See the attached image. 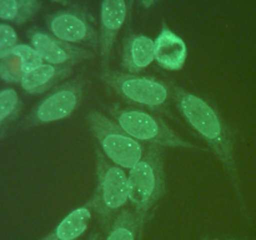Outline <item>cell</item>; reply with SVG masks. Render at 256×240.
<instances>
[{
  "mask_svg": "<svg viewBox=\"0 0 256 240\" xmlns=\"http://www.w3.org/2000/svg\"><path fill=\"white\" fill-rule=\"evenodd\" d=\"M172 100L188 125L204 140L219 159L238 198L242 202V188L235 158L234 136L219 112L202 98L174 85Z\"/></svg>",
  "mask_w": 256,
  "mask_h": 240,
  "instance_id": "obj_1",
  "label": "cell"
},
{
  "mask_svg": "<svg viewBox=\"0 0 256 240\" xmlns=\"http://www.w3.org/2000/svg\"><path fill=\"white\" fill-rule=\"evenodd\" d=\"M128 180L129 202L136 214L140 226L144 229L166 192L162 148L156 145L145 148L142 159L129 170Z\"/></svg>",
  "mask_w": 256,
  "mask_h": 240,
  "instance_id": "obj_2",
  "label": "cell"
},
{
  "mask_svg": "<svg viewBox=\"0 0 256 240\" xmlns=\"http://www.w3.org/2000/svg\"><path fill=\"white\" fill-rule=\"evenodd\" d=\"M96 188L86 202L98 215L102 229L109 232L118 212L129 202V180L122 168L110 162L96 148Z\"/></svg>",
  "mask_w": 256,
  "mask_h": 240,
  "instance_id": "obj_3",
  "label": "cell"
},
{
  "mask_svg": "<svg viewBox=\"0 0 256 240\" xmlns=\"http://www.w3.org/2000/svg\"><path fill=\"white\" fill-rule=\"evenodd\" d=\"M109 112L115 122L139 142H146L160 148L204 150L202 146L185 140L176 134L164 120L149 112L112 105L109 108Z\"/></svg>",
  "mask_w": 256,
  "mask_h": 240,
  "instance_id": "obj_4",
  "label": "cell"
},
{
  "mask_svg": "<svg viewBox=\"0 0 256 240\" xmlns=\"http://www.w3.org/2000/svg\"><path fill=\"white\" fill-rule=\"evenodd\" d=\"M90 132L105 156L124 170H130L144 155L142 142L130 136L115 120L98 110L86 115Z\"/></svg>",
  "mask_w": 256,
  "mask_h": 240,
  "instance_id": "obj_5",
  "label": "cell"
},
{
  "mask_svg": "<svg viewBox=\"0 0 256 240\" xmlns=\"http://www.w3.org/2000/svg\"><path fill=\"white\" fill-rule=\"evenodd\" d=\"M100 79L124 100L154 112H162L172 98L169 85L152 76L106 70L102 72Z\"/></svg>",
  "mask_w": 256,
  "mask_h": 240,
  "instance_id": "obj_6",
  "label": "cell"
},
{
  "mask_svg": "<svg viewBox=\"0 0 256 240\" xmlns=\"http://www.w3.org/2000/svg\"><path fill=\"white\" fill-rule=\"evenodd\" d=\"M85 80L84 75H79L49 92L32 110V124H50L69 118L82 102Z\"/></svg>",
  "mask_w": 256,
  "mask_h": 240,
  "instance_id": "obj_7",
  "label": "cell"
},
{
  "mask_svg": "<svg viewBox=\"0 0 256 240\" xmlns=\"http://www.w3.org/2000/svg\"><path fill=\"white\" fill-rule=\"evenodd\" d=\"M50 34L69 44H85L99 49V34L86 14L80 10H62L48 18Z\"/></svg>",
  "mask_w": 256,
  "mask_h": 240,
  "instance_id": "obj_8",
  "label": "cell"
},
{
  "mask_svg": "<svg viewBox=\"0 0 256 240\" xmlns=\"http://www.w3.org/2000/svg\"><path fill=\"white\" fill-rule=\"evenodd\" d=\"M30 44L36 49L42 62L58 66H72L95 58V54L90 50L62 42L42 30L30 32Z\"/></svg>",
  "mask_w": 256,
  "mask_h": 240,
  "instance_id": "obj_9",
  "label": "cell"
},
{
  "mask_svg": "<svg viewBox=\"0 0 256 240\" xmlns=\"http://www.w3.org/2000/svg\"><path fill=\"white\" fill-rule=\"evenodd\" d=\"M126 0H102L100 5L99 52L102 70H109L110 56L120 29L126 19Z\"/></svg>",
  "mask_w": 256,
  "mask_h": 240,
  "instance_id": "obj_10",
  "label": "cell"
},
{
  "mask_svg": "<svg viewBox=\"0 0 256 240\" xmlns=\"http://www.w3.org/2000/svg\"><path fill=\"white\" fill-rule=\"evenodd\" d=\"M155 62L162 69L179 72L188 59V46L182 36L164 26L154 39Z\"/></svg>",
  "mask_w": 256,
  "mask_h": 240,
  "instance_id": "obj_11",
  "label": "cell"
},
{
  "mask_svg": "<svg viewBox=\"0 0 256 240\" xmlns=\"http://www.w3.org/2000/svg\"><path fill=\"white\" fill-rule=\"evenodd\" d=\"M155 62L154 39L146 35H130L122 45V66L130 74H139Z\"/></svg>",
  "mask_w": 256,
  "mask_h": 240,
  "instance_id": "obj_12",
  "label": "cell"
},
{
  "mask_svg": "<svg viewBox=\"0 0 256 240\" xmlns=\"http://www.w3.org/2000/svg\"><path fill=\"white\" fill-rule=\"evenodd\" d=\"M72 72V66H58L44 62L36 69L25 72L20 85L29 94H42L69 78Z\"/></svg>",
  "mask_w": 256,
  "mask_h": 240,
  "instance_id": "obj_13",
  "label": "cell"
},
{
  "mask_svg": "<svg viewBox=\"0 0 256 240\" xmlns=\"http://www.w3.org/2000/svg\"><path fill=\"white\" fill-rule=\"evenodd\" d=\"M92 212H94L88 204L76 208L69 212L52 232L40 240H76L86 232Z\"/></svg>",
  "mask_w": 256,
  "mask_h": 240,
  "instance_id": "obj_14",
  "label": "cell"
},
{
  "mask_svg": "<svg viewBox=\"0 0 256 240\" xmlns=\"http://www.w3.org/2000/svg\"><path fill=\"white\" fill-rule=\"evenodd\" d=\"M142 232L144 229L140 226L134 210L122 208L110 225L105 240H142Z\"/></svg>",
  "mask_w": 256,
  "mask_h": 240,
  "instance_id": "obj_15",
  "label": "cell"
},
{
  "mask_svg": "<svg viewBox=\"0 0 256 240\" xmlns=\"http://www.w3.org/2000/svg\"><path fill=\"white\" fill-rule=\"evenodd\" d=\"M12 55L19 60V64L22 66V70L24 74L25 72H32V70L36 69L38 66L44 64L40 54L32 44H22V42H19L14 48Z\"/></svg>",
  "mask_w": 256,
  "mask_h": 240,
  "instance_id": "obj_16",
  "label": "cell"
},
{
  "mask_svg": "<svg viewBox=\"0 0 256 240\" xmlns=\"http://www.w3.org/2000/svg\"><path fill=\"white\" fill-rule=\"evenodd\" d=\"M20 99L16 90L5 88L0 90V125L12 119L19 110Z\"/></svg>",
  "mask_w": 256,
  "mask_h": 240,
  "instance_id": "obj_17",
  "label": "cell"
},
{
  "mask_svg": "<svg viewBox=\"0 0 256 240\" xmlns=\"http://www.w3.org/2000/svg\"><path fill=\"white\" fill-rule=\"evenodd\" d=\"M18 32L8 22H0V60L10 56L14 48L19 44Z\"/></svg>",
  "mask_w": 256,
  "mask_h": 240,
  "instance_id": "obj_18",
  "label": "cell"
},
{
  "mask_svg": "<svg viewBox=\"0 0 256 240\" xmlns=\"http://www.w3.org/2000/svg\"><path fill=\"white\" fill-rule=\"evenodd\" d=\"M24 75L22 66L19 64V60L15 56L5 58L0 60V79L8 82H20Z\"/></svg>",
  "mask_w": 256,
  "mask_h": 240,
  "instance_id": "obj_19",
  "label": "cell"
},
{
  "mask_svg": "<svg viewBox=\"0 0 256 240\" xmlns=\"http://www.w3.org/2000/svg\"><path fill=\"white\" fill-rule=\"evenodd\" d=\"M40 9L39 0H19V15H18L16 22L22 24L32 19Z\"/></svg>",
  "mask_w": 256,
  "mask_h": 240,
  "instance_id": "obj_20",
  "label": "cell"
},
{
  "mask_svg": "<svg viewBox=\"0 0 256 240\" xmlns=\"http://www.w3.org/2000/svg\"><path fill=\"white\" fill-rule=\"evenodd\" d=\"M19 15V0H0V20L16 22Z\"/></svg>",
  "mask_w": 256,
  "mask_h": 240,
  "instance_id": "obj_21",
  "label": "cell"
},
{
  "mask_svg": "<svg viewBox=\"0 0 256 240\" xmlns=\"http://www.w3.org/2000/svg\"><path fill=\"white\" fill-rule=\"evenodd\" d=\"M156 2H159V0H140V2H142V5L145 8V9L152 8Z\"/></svg>",
  "mask_w": 256,
  "mask_h": 240,
  "instance_id": "obj_22",
  "label": "cell"
},
{
  "mask_svg": "<svg viewBox=\"0 0 256 240\" xmlns=\"http://www.w3.org/2000/svg\"><path fill=\"white\" fill-rule=\"evenodd\" d=\"M89 240H102V238L99 232H96V234H92V236H90Z\"/></svg>",
  "mask_w": 256,
  "mask_h": 240,
  "instance_id": "obj_23",
  "label": "cell"
},
{
  "mask_svg": "<svg viewBox=\"0 0 256 240\" xmlns=\"http://www.w3.org/2000/svg\"><path fill=\"white\" fill-rule=\"evenodd\" d=\"M202 240H210V238L209 236H202Z\"/></svg>",
  "mask_w": 256,
  "mask_h": 240,
  "instance_id": "obj_24",
  "label": "cell"
},
{
  "mask_svg": "<svg viewBox=\"0 0 256 240\" xmlns=\"http://www.w3.org/2000/svg\"><path fill=\"white\" fill-rule=\"evenodd\" d=\"M214 240H222V239H214Z\"/></svg>",
  "mask_w": 256,
  "mask_h": 240,
  "instance_id": "obj_25",
  "label": "cell"
},
{
  "mask_svg": "<svg viewBox=\"0 0 256 240\" xmlns=\"http://www.w3.org/2000/svg\"><path fill=\"white\" fill-rule=\"evenodd\" d=\"M229 240H234V239H229Z\"/></svg>",
  "mask_w": 256,
  "mask_h": 240,
  "instance_id": "obj_26",
  "label": "cell"
}]
</instances>
